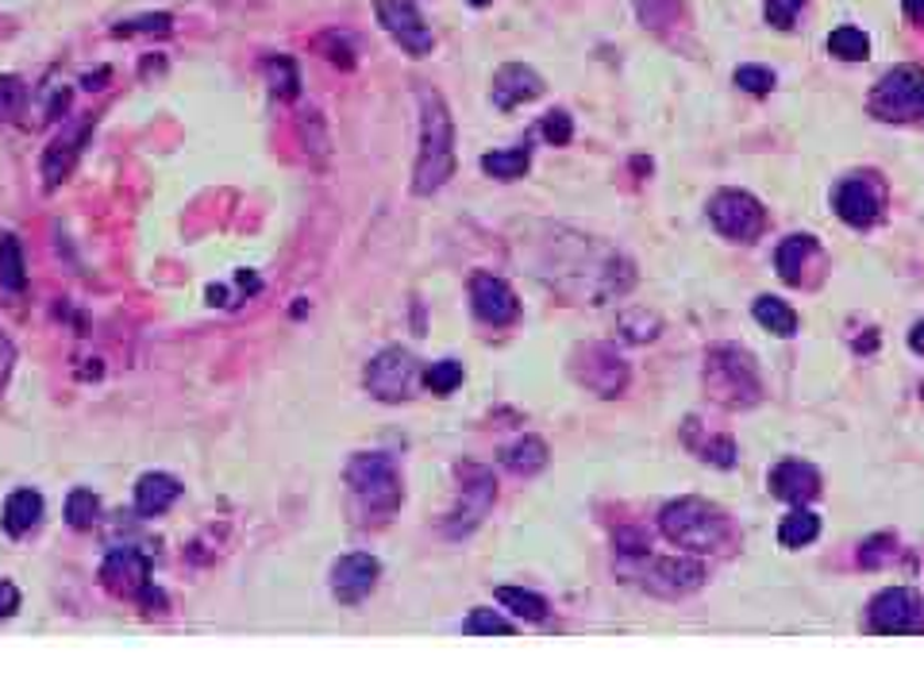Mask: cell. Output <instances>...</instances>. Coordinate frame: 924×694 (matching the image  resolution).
I'll list each match as a JSON object with an SVG mask.
<instances>
[{"label":"cell","mask_w":924,"mask_h":694,"mask_svg":"<svg viewBox=\"0 0 924 694\" xmlns=\"http://www.w3.org/2000/svg\"><path fill=\"white\" fill-rule=\"evenodd\" d=\"M501 463L513 474H536L547 467V444L539 436H520V440L501 451Z\"/></svg>","instance_id":"603a6c76"},{"label":"cell","mask_w":924,"mask_h":694,"mask_svg":"<svg viewBox=\"0 0 924 694\" xmlns=\"http://www.w3.org/2000/svg\"><path fill=\"white\" fill-rule=\"evenodd\" d=\"M455 174V124L436 89H420V154L412 170V193L432 197Z\"/></svg>","instance_id":"3957f363"},{"label":"cell","mask_w":924,"mask_h":694,"mask_svg":"<svg viewBox=\"0 0 924 694\" xmlns=\"http://www.w3.org/2000/svg\"><path fill=\"white\" fill-rule=\"evenodd\" d=\"M820 533V517L809 510H794L786 513V521L778 525V544L782 548H805L809 541H817Z\"/></svg>","instance_id":"83f0119b"},{"label":"cell","mask_w":924,"mask_h":694,"mask_svg":"<svg viewBox=\"0 0 924 694\" xmlns=\"http://www.w3.org/2000/svg\"><path fill=\"white\" fill-rule=\"evenodd\" d=\"M459 505L451 510V517L443 521V533L448 536H466L474 533L477 525L485 521V513L493 510V502H497V479L490 474V467L482 463H462L459 467Z\"/></svg>","instance_id":"8992f818"},{"label":"cell","mask_w":924,"mask_h":694,"mask_svg":"<svg viewBox=\"0 0 924 694\" xmlns=\"http://www.w3.org/2000/svg\"><path fill=\"white\" fill-rule=\"evenodd\" d=\"M531 167V151L528 147H508V151H490L482 159V170L490 178H497V182H516V178H524Z\"/></svg>","instance_id":"d4e9b609"},{"label":"cell","mask_w":924,"mask_h":694,"mask_svg":"<svg viewBox=\"0 0 924 694\" xmlns=\"http://www.w3.org/2000/svg\"><path fill=\"white\" fill-rule=\"evenodd\" d=\"M316 46L324 51V58L327 62H335L340 70H355V46H351V39L347 35H340V31H327V35H320L316 39Z\"/></svg>","instance_id":"d590c367"},{"label":"cell","mask_w":924,"mask_h":694,"mask_svg":"<svg viewBox=\"0 0 924 694\" xmlns=\"http://www.w3.org/2000/svg\"><path fill=\"white\" fill-rule=\"evenodd\" d=\"M174 31V15L154 12V15H136V20H123L112 28L116 39H131V35H170Z\"/></svg>","instance_id":"d6a6232c"},{"label":"cell","mask_w":924,"mask_h":694,"mask_svg":"<svg viewBox=\"0 0 924 694\" xmlns=\"http://www.w3.org/2000/svg\"><path fill=\"white\" fill-rule=\"evenodd\" d=\"M97 517H100V502H97V494L93 490H69V498H66V521L74 528H93L97 525Z\"/></svg>","instance_id":"836d02e7"},{"label":"cell","mask_w":924,"mask_h":694,"mask_svg":"<svg viewBox=\"0 0 924 694\" xmlns=\"http://www.w3.org/2000/svg\"><path fill=\"white\" fill-rule=\"evenodd\" d=\"M347 479V494H351V513H355L358 525H386L397 517L401 510V474L397 463L382 451H358L355 459L343 471Z\"/></svg>","instance_id":"7a4b0ae2"},{"label":"cell","mask_w":924,"mask_h":694,"mask_svg":"<svg viewBox=\"0 0 924 694\" xmlns=\"http://www.w3.org/2000/svg\"><path fill=\"white\" fill-rule=\"evenodd\" d=\"M621 332H624V340H636V344H647V340H655V332H663V324H659V317L632 309V313L621 317Z\"/></svg>","instance_id":"74e56055"},{"label":"cell","mask_w":924,"mask_h":694,"mask_svg":"<svg viewBox=\"0 0 924 694\" xmlns=\"http://www.w3.org/2000/svg\"><path fill=\"white\" fill-rule=\"evenodd\" d=\"M709 221H712V228H717L724 239H735V244H751V239L763 236L766 209L759 205L751 193L724 190V193H717V197L709 201Z\"/></svg>","instance_id":"52a82bcc"},{"label":"cell","mask_w":924,"mask_h":694,"mask_svg":"<svg viewBox=\"0 0 924 694\" xmlns=\"http://www.w3.org/2000/svg\"><path fill=\"white\" fill-rule=\"evenodd\" d=\"M874 344H879V332H871V337H863V340H859L856 348H859V351H871Z\"/></svg>","instance_id":"7dc6e473"},{"label":"cell","mask_w":924,"mask_h":694,"mask_svg":"<svg viewBox=\"0 0 924 694\" xmlns=\"http://www.w3.org/2000/svg\"><path fill=\"white\" fill-rule=\"evenodd\" d=\"M832 209L844 224L851 228H871L874 221L882 216V190L871 182V178H844L840 185L832 190Z\"/></svg>","instance_id":"9a60e30c"},{"label":"cell","mask_w":924,"mask_h":694,"mask_svg":"<svg viewBox=\"0 0 924 694\" xmlns=\"http://www.w3.org/2000/svg\"><path fill=\"white\" fill-rule=\"evenodd\" d=\"M100 583L116 598H139L151 587V556L139 548H112L100 564Z\"/></svg>","instance_id":"4fadbf2b"},{"label":"cell","mask_w":924,"mask_h":694,"mask_svg":"<svg viewBox=\"0 0 924 694\" xmlns=\"http://www.w3.org/2000/svg\"><path fill=\"white\" fill-rule=\"evenodd\" d=\"M874 633H921L924 629V598L910 587H890L871 602Z\"/></svg>","instance_id":"8fae6325"},{"label":"cell","mask_w":924,"mask_h":694,"mask_svg":"<svg viewBox=\"0 0 924 694\" xmlns=\"http://www.w3.org/2000/svg\"><path fill=\"white\" fill-rule=\"evenodd\" d=\"M539 136H544L551 147L570 143V136H574V120H570V113H562V108H551V113L544 116V124H539Z\"/></svg>","instance_id":"f35d334b"},{"label":"cell","mask_w":924,"mask_h":694,"mask_svg":"<svg viewBox=\"0 0 924 694\" xmlns=\"http://www.w3.org/2000/svg\"><path fill=\"white\" fill-rule=\"evenodd\" d=\"M905 12L913 23H924V0H905Z\"/></svg>","instance_id":"bcb514c9"},{"label":"cell","mask_w":924,"mask_h":694,"mask_svg":"<svg viewBox=\"0 0 924 694\" xmlns=\"http://www.w3.org/2000/svg\"><path fill=\"white\" fill-rule=\"evenodd\" d=\"M697 456L705 459V463H712V467H735V440L732 436H709V440H701L697 444Z\"/></svg>","instance_id":"8d00e7d4"},{"label":"cell","mask_w":924,"mask_h":694,"mask_svg":"<svg viewBox=\"0 0 924 694\" xmlns=\"http://www.w3.org/2000/svg\"><path fill=\"white\" fill-rule=\"evenodd\" d=\"M771 494L789 505L813 502L820 494V471L805 459H782L771 471Z\"/></svg>","instance_id":"e0dca14e"},{"label":"cell","mask_w":924,"mask_h":694,"mask_svg":"<svg viewBox=\"0 0 924 694\" xmlns=\"http://www.w3.org/2000/svg\"><path fill=\"white\" fill-rule=\"evenodd\" d=\"M871 116L887 124H924V66H898L874 85Z\"/></svg>","instance_id":"5b68a950"},{"label":"cell","mask_w":924,"mask_h":694,"mask_svg":"<svg viewBox=\"0 0 924 694\" xmlns=\"http://www.w3.org/2000/svg\"><path fill=\"white\" fill-rule=\"evenodd\" d=\"M890 556H894V536H871V541L859 548V564L863 567H882L890 564Z\"/></svg>","instance_id":"60d3db41"},{"label":"cell","mask_w":924,"mask_h":694,"mask_svg":"<svg viewBox=\"0 0 924 694\" xmlns=\"http://www.w3.org/2000/svg\"><path fill=\"white\" fill-rule=\"evenodd\" d=\"M828 51L844 62H863V58H871V39H867V31H859V28H836L832 35H828Z\"/></svg>","instance_id":"f546056e"},{"label":"cell","mask_w":924,"mask_h":694,"mask_svg":"<svg viewBox=\"0 0 924 694\" xmlns=\"http://www.w3.org/2000/svg\"><path fill=\"white\" fill-rule=\"evenodd\" d=\"M43 521V494L39 490H12L4 502V528L12 536H28Z\"/></svg>","instance_id":"44dd1931"},{"label":"cell","mask_w":924,"mask_h":694,"mask_svg":"<svg viewBox=\"0 0 924 694\" xmlns=\"http://www.w3.org/2000/svg\"><path fill=\"white\" fill-rule=\"evenodd\" d=\"M178 498H182V482L166 471H147L143 479L136 482V510L143 513V517L166 513Z\"/></svg>","instance_id":"ffe728a7"},{"label":"cell","mask_w":924,"mask_h":694,"mask_svg":"<svg viewBox=\"0 0 924 694\" xmlns=\"http://www.w3.org/2000/svg\"><path fill=\"white\" fill-rule=\"evenodd\" d=\"M417 378H420L417 359H412V351H405V348L378 351V355L370 359V366H366V389H370L378 402H389V405L409 402Z\"/></svg>","instance_id":"9c48e42d"},{"label":"cell","mask_w":924,"mask_h":694,"mask_svg":"<svg viewBox=\"0 0 924 694\" xmlns=\"http://www.w3.org/2000/svg\"><path fill=\"white\" fill-rule=\"evenodd\" d=\"M659 528L670 544L697 552V556H717V552H732L740 544L735 521L705 498H675L670 505H663Z\"/></svg>","instance_id":"6da1fadb"},{"label":"cell","mask_w":924,"mask_h":694,"mask_svg":"<svg viewBox=\"0 0 924 694\" xmlns=\"http://www.w3.org/2000/svg\"><path fill=\"white\" fill-rule=\"evenodd\" d=\"M382 579V564L370 552H351V556L335 559L332 567V595L343 606H358Z\"/></svg>","instance_id":"2e32d148"},{"label":"cell","mask_w":924,"mask_h":694,"mask_svg":"<svg viewBox=\"0 0 924 694\" xmlns=\"http://www.w3.org/2000/svg\"><path fill=\"white\" fill-rule=\"evenodd\" d=\"M462 633L466 637H513L516 626L508 618H501L497 610H474L462 621Z\"/></svg>","instance_id":"4dcf8cb0"},{"label":"cell","mask_w":924,"mask_h":694,"mask_svg":"<svg viewBox=\"0 0 924 694\" xmlns=\"http://www.w3.org/2000/svg\"><path fill=\"white\" fill-rule=\"evenodd\" d=\"M735 85H740L743 93H751V97H766V93L774 89V70H766V66H740V70H735Z\"/></svg>","instance_id":"ab89813d"},{"label":"cell","mask_w":924,"mask_h":694,"mask_svg":"<svg viewBox=\"0 0 924 694\" xmlns=\"http://www.w3.org/2000/svg\"><path fill=\"white\" fill-rule=\"evenodd\" d=\"M208 298H213L216 306H224V290H221V286H213V290H208Z\"/></svg>","instance_id":"c3c4849f"},{"label":"cell","mask_w":924,"mask_h":694,"mask_svg":"<svg viewBox=\"0 0 924 694\" xmlns=\"http://www.w3.org/2000/svg\"><path fill=\"white\" fill-rule=\"evenodd\" d=\"M23 108H28V85H23V77L4 74L0 77V120L4 124L20 120Z\"/></svg>","instance_id":"1f68e13d"},{"label":"cell","mask_w":924,"mask_h":694,"mask_svg":"<svg viewBox=\"0 0 924 694\" xmlns=\"http://www.w3.org/2000/svg\"><path fill=\"white\" fill-rule=\"evenodd\" d=\"M910 348L917 351V355H924V321L913 324V332H910Z\"/></svg>","instance_id":"f6af8a7d"},{"label":"cell","mask_w":924,"mask_h":694,"mask_svg":"<svg viewBox=\"0 0 924 694\" xmlns=\"http://www.w3.org/2000/svg\"><path fill=\"white\" fill-rule=\"evenodd\" d=\"M705 389H709L712 402L728 405V409H751L763 394L755 359L735 344L712 348L705 355Z\"/></svg>","instance_id":"277c9868"},{"label":"cell","mask_w":924,"mask_h":694,"mask_svg":"<svg viewBox=\"0 0 924 694\" xmlns=\"http://www.w3.org/2000/svg\"><path fill=\"white\" fill-rule=\"evenodd\" d=\"M466 4H474V8H485V4H490V0H466Z\"/></svg>","instance_id":"681fc988"},{"label":"cell","mask_w":924,"mask_h":694,"mask_svg":"<svg viewBox=\"0 0 924 694\" xmlns=\"http://www.w3.org/2000/svg\"><path fill=\"white\" fill-rule=\"evenodd\" d=\"M425 386L440 397L455 394V389L462 386V363H455V359H440V363H432L425 371Z\"/></svg>","instance_id":"e575fe53"},{"label":"cell","mask_w":924,"mask_h":694,"mask_svg":"<svg viewBox=\"0 0 924 694\" xmlns=\"http://www.w3.org/2000/svg\"><path fill=\"white\" fill-rule=\"evenodd\" d=\"M921 394H924V389H921Z\"/></svg>","instance_id":"f907efd6"},{"label":"cell","mask_w":924,"mask_h":694,"mask_svg":"<svg viewBox=\"0 0 924 694\" xmlns=\"http://www.w3.org/2000/svg\"><path fill=\"white\" fill-rule=\"evenodd\" d=\"M817 252V239L813 236H789L778 244V252H774V267H778V278L786 286H797L802 282V267L805 259Z\"/></svg>","instance_id":"7402d4cb"},{"label":"cell","mask_w":924,"mask_h":694,"mask_svg":"<svg viewBox=\"0 0 924 694\" xmlns=\"http://www.w3.org/2000/svg\"><path fill=\"white\" fill-rule=\"evenodd\" d=\"M539 93H544V77H539L531 66H524V62H508V66H501L497 77H493V105L505 108V113L516 105H524V100H536Z\"/></svg>","instance_id":"d6986e66"},{"label":"cell","mask_w":924,"mask_h":694,"mask_svg":"<svg viewBox=\"0 0 924 694\" xmlns=\"http://www.w3.org/2000/svg\"><path fill=\"white\" fill-rule=\"evenodd\" d=\"M12 366H15V348H12V340L0 332V394H4L8 378H12Z\"/></svg>","instance_id":"7bdbcfd3"},{"label":"cell","mask_w":924,"mask_h":694,"mask_svg":"<svg viewBox=\"0 0 924 694\" xmlns=\"http://www.w3.org/2000/svg\"><path fill=\"white\" fill-rule=\"evenodd\" d=\"M470 306H474V317L493 329H508V324L520 321V301L516 293L508 290V282L493 275H474L470 278Z\"/></svg>","instance_id":"5bb4252c"},{"label":"cell","mask_w":924,"mask_h":694,"mask_svg":"<svg viewBox=\"0 0 924 694\" xmlns=\"http://www.w3.org/2000/svg\"><path fill=\"white\" fill-rule=\"evenodd\" d=\"M570 371L585 389H593L598 397H621L628 389V363L605 344H585L574 351Z\"/></svg>","instance_id":"30bf717a"},{"label":"cell","mask_w":924,"mask_h":694,"mask_svg":"<svg viewBox=\"0 0 924 694\" xmlns=\"http://www.w3.org/2000/svg\"><path fill=\"white\" fill-rule=\"evenodd\" d=\"M374 12H378V23L389 31V35L401 43L405 54H412V58H425V54H432L436 39L432 31H428L425 15L417 12V4H409V0H378L374 4Z\"/></svg>","instance_id":"7c38bea8"},{"label":"cell","mask_w":924,"mask_h":694,"mask_svg":"<svg viewBox=\"0 0 924 694\" xmlns=\"http://www.w3.org/2000/svg\"><path fill=\"white\" fill-rule=\"evenodd\" d=\"M802 8H805V0H766V23H774V28H794Z\"/></svg>","instance_id":"b9f144b4"},{"label":"cell","mask_w":924,"mask_h":694,"mask_svg":"<svg viewBox=\"0 0 924 694\" xmlns=\"http://www.w3.org/2000/svg\"><path fill=\"white\" fill-rule=\"evenodd\" d=\"M89 131H93V120H77L74 128L62 131V136L46 147V154H43V185L46 190H58V185L69 178V170H74V162H77V154H82Z\"/></svg>","instance_id":"ac0fdd59"},{"label":"cell","mask_w":924,"mask_h":694,"mask_svg":"<svg viewBox=\"0 0 924 694\" xmlns=\"http://www.w3.org/2000/svg\"><path fill=\"white\" fill-rule=\"evenodd\" d=\"M262 70H266L270 89L278 93L281 100H293L297 93H301V70H297V62L289 58V54H270V58L262 62Z\"/></svg>","instance_id":"4316f807"},{"label":"cell","mask_w":924,"mask_h":694,"mask_svg":"<svg viewBox=\"0 0 924 694\" xmlns=\"http://www.w3.org/2000/svg\"><path fill=\"white\" fill-rule=\"evenodd\" d=\"M640 559L644 564H632V579L655 598H686L705 583V567L697 559H647V552Z\"/></svg>","instance_id":"ba28073f"},{"label":"cell","mask_w":924,"mask_h":694,"mask_svg":"<svg viewBox=\"0 0 924 694\" xmlns=\"http://www.w3.org/2000/svg\"><path fill=\"white\" fill-rule=\"evenodd\" d=\"M15 610H20V590L8 579H0V618H12Z\"/></svg>","instance_id":"ee69618b"},{"label":"cell","mask_w":924,"mask_h":694,"mask_svg":"<svg viewBox=\"0 0 924 694\" xmlns=\"http://www.w3.org/2000/svg\"><path fill=\"white\" fill-rule=\"evenodd\" d=\"M751 313H755V321L763 324L766 332H774V337H794L797 332V313L786 306V301H778V298H759L755 306H751Z\"/></svg>","instance_id":"484cf974"},{"label":"cell","mask_w":924,"mask_h":694,"mask_svg":"<svg viewBox=\"0 0 924 694\" xmlns=\"http://www.w3.org/2000/svg\"><path fill=\"white\" fill-rule=\"evenodd\" d=\"M0 286L8 293H20L28 286V259H23V247L12 232L0 236Z\"/></svg>","instance_id":"cb8c5ba5"},{"label":"cell","mask_w":924,"mask_h":694,"mask_svg":"<svg viewBox=\"0 0 924 694\" xmlns=\"http://www.w3.org/2000/svg\"><path fill=\"white\" fill-rule=\"evenodd\" d=\"M497 602L508 606V610L524 621H544L547 618V598L531 595V590H524V587H497Z\"/></svg>","instance_id":"f1b7e54d"}]
</instances>
